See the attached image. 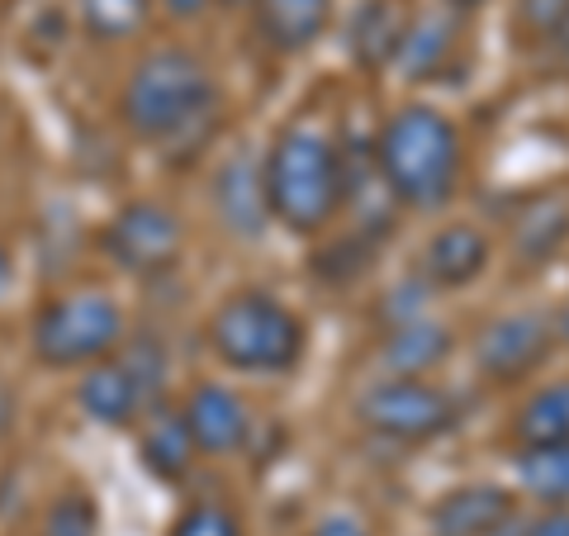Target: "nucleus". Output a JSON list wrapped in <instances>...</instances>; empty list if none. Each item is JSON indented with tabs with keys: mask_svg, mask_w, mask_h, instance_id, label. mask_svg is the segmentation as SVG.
<instances>
[{
	"mask_svg": "<svg viewBox=\"0 0 569 536\" xmlns=\"http://www.w3.org/2000/svg\"><path fill=\"white\" fill-rule=\"evenodd\" d=\"M129 332L123 304L110 290L81 285V290H62L33 309L29 324V351L43 370H91L104 356H114Z\"/></svg>",
	"mask_w": 569,
	"mask_h": 536,
	"instance_id": "5",
	"label": "nucleus"
},
{
	"mask_svg": "<svg viewBox=\"0 0 569 536\" xmlns=\"http://www.w3.org/2000/svg\"><path fill=\"white\" fill-rule=\"evenodd\" d=\"M460 14L447 6H422L408 14L403 39L395 52V67L403 71L408 81H441L451 71V62L460 58Z\"/></svg>",
	"mask_w": 569,
	"mask_h": 536,
	"instance_id": "13",
	"label": "nucleus"
},
{
	"mask_svg": "<svg viewBox=\"0 0 569 536\" xmlns=\"http://www.w3.org/2000/svg\"><path fill=\"white\" fill-rule=\"evenodd\" d=\"M213 209H219L228 234L247 238V242H257L266 228H271V205H266L261 162L252 152H233L219 171H213Z\"/></svg>",
	"mask_w": 569,
	"mask_h": 536,
	"instance_id": "14",
	"label": "nucleus"
},
{
	"mask_svg": "<svg viewBox=\"0 0 569 536\" xmlns=\"http://www.w3.org/2000/svg\"><path fill=\"white\" fill-rule=\"evenodd\" d=\"M518 485L541 508H569V446L518 451Z\"/></svg>",
	"mask_w": 569,
	"mask_h": 536,
	"instance_id": "21",
	"label": "nucleus"
},
{
	"mask_svg": "<svg viewBox=\"0 0 569 536\" xmlns=\"http://www.w3.org/2000/svg\"><path fill=\"white\" fill-rule=\"evenodd\" d=\"M162 385H167V351L148 343V337H133L114 356L81 370L77 408L81 418L100 427H138L162 399Z\"/></svg>",
	"mask_w": 569,
	"mask_h": 536,
	"instance_id": "6",
	"label": "nucleus"
},
{
	"mask_svg": "<svg viewBox=\"0 0 569 536\" xmlns=\"http://www.w3.org/2000/svg\"><path fill=\"white\" fill-rule=\"evenodd\" d=\"M550 328H556V343H560V347H569V299L560 304L556 314H550Z\"/></svg>",
	"mask_w": 569,
	"mask_h": 536,
	"instance_id": "29",
	"label": "nucleus"
},
{
	"mask_svg": "<svg viewBox=\"0 0 569 536\" xmlns=\"http://www.w3.org/2000/svg\"><path fill=\"white\" fill-rule=\"evenodd\" d=\"M370 167L395 209L437 214L456 200L460 176H466V133L447 110L408 100L385 115L370 142Z\"/></svg>",
	"mask_w": 569,
	"mask_h": 536,
	"instance_id": "1",
	"label": "nucleus"
},
{
	"mask_svg": "<svg viewBox=\"0 0 569 536\" xmlns=\"http://www.w3.org/2000/svg\"><path fill=\"white\" fill-rule=\"evenodd\" d=\"M403 24H408V10L395 6V0H361V6L351 10V24H347V52H351V62L366 67V71L395 67Z\"/></svg>",
	"mask_w": 569,
	"mask_h": 536,
	"instance_id": "20",
	"label": "nucleus"
},
{
	"mask_svg": "<svg viewBox=\"0 0 569 536\" xmlns=\"http://www.w3.org/2000/svg\"><path fill=\"white\" fill-rule=\"evenodd\" d=\"M114 110L138 142L176 148V142L200 138L219 115V77L186 43L148 48L123 71Z\"/></svg>",
	"mask_w": 569,
	"mask_h": 536,
	"instance_id": "3",
	"label": "nucleus"
},
{
	"mask_svg": "<svg viewBox=\"0 0 569 536\" xmlns=\"http://www.w3.org/2000/svg\"><path fill=\"white\" fill-rule=\"evenodd\" d=\"M10 285H14V261H10V247L0 242V299L10 295Z\"/></svg>",
	"mask_w": 569,
	"mask_h": 536,
	"instance_id": "30",
	"label": "nucleus"
},
{
	"mask_svg": "<svg viewBox=\"0 0 569 536\" xmlns=\"http://www.w3.org/2000/svg\"><path fill=\"white\" fill-rule=\"evenodd\" d=\"M493 266V238L479 224H441L437 234H427L418 247V266L413 276L427 285L432 295H456L470 290L489 276Z\"/></svg>",
	"mask_w": 569,
	"mask_h": 536,
	"instance_id": "10",
	"label": "nucleus"
},
{
	"mask_svg": "<svg viewBox=\"0 0 569 536\" xmlns=\"http://www.w3.org/2000/svg\"><path fill=\"white\" fill-rule=\"evenodd\" d=\"M569 24V0H512V29L527 48H550Z\"/></svg>",
	"mask_w": 569,
	"mask_h": 536,
	"instance_id": "23",
	"label": "nucleus"
},
{
	"mask_svg": "<svg viewBox=\"0 0 569 536\" xmlns=\"http://www.w3.org/2000/svg\"><path fill=\"white\" fill-rule=\"evenodd\" d=\"M77 6V20L81 29L100 43H119V39H133V33L148 24L152 14V0H71Z\"/></svg>",
	"mask_w": 569,
	"mask_h": 536,
	"instance_id": "22",
	"label": "nucleus"
},
{
	"mask_svg": "<svg viewBox=\"0 0 569 536\" xmlns=\"http://www.w3.org/2000/svg\"><path fill=\"white\" fill-rule=\"evenodd\" d=\"M309 536H370V527L356 513H323L309 527Z\"/></svg>",
	"mask_w": 569,
	"mask_h": 536,
	"instance_id": "28",
	"label": "nucleus"
},
{
	"mask_svg": "<svg viewBox=\"0 0 569 536\" xmlns=\"http://www.w3.org/2000/svg\"><path fill=\"white\" fill-rule=\"evenodd\" d=\"M447 10H456V14H470V10H479V6H489V0H441Z\"/></svg>",
	"mask_w": 569,
	"mask_h": 536,
	"instance_id": "32",
	"label": "nucleus"
},
{
	"mask_svg": "<svg viewBox=\"0 0 569 536\" xmlns=\"http://www.w3.org/2000/svg\"><path fill=\"white\" fill-rule=\"evenodd\" d=\"M43 536H100V508L86 489H67L43 513Z\"/></svg>",
	"mask_w": 569,
	"mask_h": 536,
	"instance_id": "24",
	"label": "nucleus"
},
{
	"mask_svg": "<svg viewBox=\"0 0 569 536\" xmlns=\"http://www.w3.org/2000/svg\"><path fill=\"white\" fill-rule=\"evenodd\" d=\"M213 6H219V0H152V10H157V14H167V20H176V24L204 20Z\"/></svg>",
	"mask_w": 569,
	"mask_h": 536,
	"instance_id": "26",
	"label": "nucleus"
},
{
	"mask_svg": "<svg viewBox=\"0 0 569 536\" xmlns=\"http://www.w3.org/2000/svg\"><path fill=\"white\" fill-rule=\"evenodd\" d=\"M138 456H142V470L167 479V485H181V479L194 470V460H200L181 414H176V408H162V404L138 423Z\"/></svg>",
	"mask_w": 569,
	"mask_h": 536,
	"instance_id": "19",
	"label": "nucleus"
},
{
	"mask_svg": "<svg viewBox=\"0 0 569 536\" xmlns=\"http://www.w3.org/2000/svg\"><path fill=\"white\" fill-rule=\"evenodd\" d=\"M432 536H518L522 504L503 485H456L427 513Z\"/></svg>",
	"mask_w": 569,
	"mask_h": 536,
	"instance_id": "12",
	"label": "nucleus"
},
{
	"mask_svg": "<svg viewBox=\"0 0 569 536\" xmlns=\"http://www.w3.org/2000/svg\"><path fill=\"white\" fill-rule=\"evenodd\" d=\"M556 347L560 343H556V328H550V314L508 309V314L489 318V324L475 332L470 361H475V370L485 375L489 385L512 389V385L537 380Z\"/></svg>",
	"mask_w": 569,
	"mask_h": 536,
	"instance_id": "9",
	"label": "nucleus"
},
{
	"mask_svg": "<svg viewBox=\"0 0 569 536\" xmlns=\"http://www.w3.org/2000/svg\"><path fill=\"white\" fill-rule=\"evenodd\" d=\"M100 247L123 276H171L186 257V219L162 200H129L104 219Z\"/></svg>",
	"mask_w": 569,
	"mask_h": 536,
	"instance_id": "8",
	"label": "nucleus"
},
{
	"mask_svg": "<svg viewBox=\"0 0 569 536\" xmlns=\"http://www.w3.org/2000/svg\"><path fill=\"white\" fill-rule=\"evenodd\" d=\"M508 247L527 266L556 261L569 247V195L550 190V195H531V200H522L518 214L508 219Z\"/></svg>",
	"mask_w": 569,
	"mask_h": 536,
	"instance_id": "17",
	"label": "nucleus"
},
{
	"mask_svg": "<svg viewBox=\"0 0 569 536\" xmlns=\"http://www.w3.org/2000/svg\"><path fill=\"white\" fill-rule=\"evenodd\" d=\"M219 6H223V10H252L257 0H219Z\"/></svg>",
	"mask_w": 569,
	"mask_h": 536,
	"instance_id": "33",
	"label": "nucleus"
},
{
	"mask_svg": "<svg viewBox=\"0 0 569 536\" xmlns=\"http://www.w3.org/2000/svg\"><path fill=\"white\" fill-rule=\"evenodd\" d=\"M332 14H337V0H257L252 24L271 52L295 58V52H309L323 39Z\"/></svg>",
	"mask_w": 569,
	"mask_h": 536,
	"instance_id": "16",
	"label": "nucleus"
},
{
	"mask_svg": "<svg viewBox=\"0 0 569 536\" xmlns=\"http://www.w3.org/2000/svg\"><path fill=\"white\" fill-rule=\"evenodd\" d=\"M518 536H569V508H541L518 527Z\"/></svg>",
	"mask_w": 569,
	"mask_h": 536,
	"instance_id": "27",
	"label": "nucleus"
},
{
	"mask_svg": "<svg viewBox=\"0 0 569 536\" xmlns=\"http://www.w3.org/2000/svg\"><path fill=\"white\" fill-rule=\"evenodd\" d=\"M261 181L271 224L295 238H318L351 205V162L332 129L295 119L261 152Z\"/></svg>",
	"mask_w": 569,
	"mask_h": 536,
	"instance_id": "2",
	"label": "nucleus"
},
{
	"mask_svg": "<svg viewBox=\"0 0 569 536\" xmlns=\"http://www.w3.org/2000/svg\"><path fill=\"white\" fill-rule=\"evenodd\" d=\"M356 423L370 437L389 446H427L456 433L460 404L432 380H403V375H385L356 399Z\"/></svg>",
	"mask_w": 569,
	"mask_h": 536,
	"instance_id": "7",
	"label": "nucleus"
},
{
	"mask_svg": "<svg viewBox=\"0 0 569 536\" xmlns=\"http://www.w3.org/2000/svg\"><path fill=\"white\" fill-rule=\"evenodd\" d=\"M456 347V332L447 324H437L432 314L403 318V324H389L380 337V366L385 375H403V380H432L437 366H447V356Z\"/></svg>",
	"mask_w": 569,
	"mask_h": 536,
	"instance_id": "15",
	"label": "nucleus"
},
{
	"mask_svg": "<svg viewBox=\"0 0 569 536\" xmlns=\"http://www.w3.org/2000/svg\"><path fill=\"white\" fill-rule=\"evenodd\" d=\"M546 52H556V58H560V62H565V67H569V24H565V29H560V33H556V43H550V48H546Z\"/></svg>",
	"mask_w": 569,
	"mask_h": 536,
	"instance_id": "31",
	"label": "nucleus"
},
{
	"mask_svg": "<svg viewBox=\"0 0 569 536\" xmlns=\"http://www.w3.org/2000/svg\"><path fill=\"white\" fill-rule=\"evenodd\" d=\"M176 414H181L194 451L213 460L238 456L247 437H252V414H247L238 389H228L223 380H194L186 389V399L176 404Z\"/></svg>",
	"mask_w": 569,
	"mask_h": 536,
	"instance_id": "11",
	"label": "nucleus"
},
{
	"mask_svg": "<svg viewBox=\"0 0 569 536\" xmlns=\"http://www.w3.org/2000/svg\"><path fill=\"white\" fill-rule=\"evenodd\" d=\"M512 451H541V446H569V375L527 389L508 414Z\"/></svg>",
	"mask_w": 569,
	"mask_h": 536,
	"instance_id": "18",
	"label": "nucleus"
},
{
	"mask_svg": "<svg viewBox=\"0 0 569 536\" xmlns=\"http://www.w3.org/2000/svg\"><path fill=\"white\" fill-rule=\"evenodd\" d=\"M204 343L213 361L233 375H252V380H271V375L299 370L309 351V328L295 314V304H284L271 290H233L213 304Z\"/></svg>",
	"mask_w": 569,
	"mask_h": 536,
	"instance_id": "4",
	"label": "nucleus"
},
{
	"mask_svg": "<svg viewBox=\"0 0 569 536\" xmlns=\"http://www.w3.org/2000/svg\"><path fill=\"white\" fill-rule=\"evenodd\" d=\"M167 536H242V523H238V513L223 504H194L176 517Z\"/></svg>",
	"mask_w": 569,
	"mask_h": 536,
	"instance_id": "25",
	"label": "nucleus"
}]
</instances>
